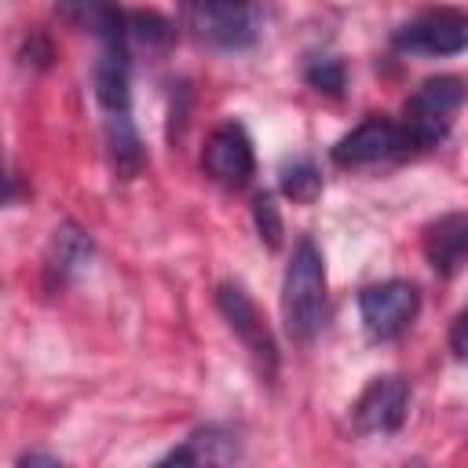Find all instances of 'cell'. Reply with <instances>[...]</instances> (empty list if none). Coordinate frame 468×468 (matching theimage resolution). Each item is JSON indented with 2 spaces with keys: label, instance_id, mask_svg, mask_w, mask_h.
Returning a JSON list of instances; mask_svg holds the SVG:
<instances>
[{
  "label": "cell",
  "instance_id": "obj_1",
  "mask_svg": "<svg viewBox=\"0 0 468 468\" xmlns=\"http://www.w3.org/2000/svg\"><path fill=\"white\" fill-rule=\"evenodd\" d=\"M95 102L102 110L106 146L113 157V168L121 176H132L143 165L139 132L132 121V77H128V22L106 29L99 37V58H95Z\"/></svg>",
  "mask_w": 468,
  "mask_h": 468
},
{
  "label": "cell",
  "instance_id": "obj_2",
  "mask_svg": "<svg viewBox=\"0 0 468 468\" xmlns=\"http://www.w3.org/2000/svg\"><path fill=\"white\" fill-rule=\"evenodd\" d=\"M282 318L292 340L307 344L325 318V263L311 238H300L282 278Z\"/></svg>",
  "mask_w": 468,
  "mask_h": 468
},
{
  "label": "cell",
  "instance_id": "obj_3",
  "mask_svg": "<svg viewBox=\"0 0 468 468\" xmlns=\"http://www.w3.org/2000/svg\"><path fill=\"white\" fill-rule=\"evenodd\" d=\"M183 26L208 48L241 51L260 37L256 0H179Z\"/></svg>",
  "mask_w": 468,
  "mask_h": 468
},
{
  "label": "cell",
  "instance_id": "obj_4",
  "mask_svg": "<svg viewBox=\"0 0 468 468\" xmlns=\"http://www.w3.org/2000/svg\"><path fill=\"white\" fill-rule=\"evenodd\" d=\"M468 99V88L461 77H431L424 80L410 102H406V117H402V132L410 139V150H428V146H439L457 117V110L464 106Z\"/></svg>",
  "mask_w": 468,
  "mask_h": 468
},
{
  "label": "cell",
  "instance_id": "obj_5",
  "mask_svg": "<svg viewBox=\"0 0 468 468\" xmlns=\"http://www.w3.org/2000/svg\"><path fill=\"white\" fill-rule=\"evenodd\" d=\"M391 44L402 55H424V58H450L468 51V15L464 11H420L410 22H402L391 37Z\"/></svg>",
  "mask_w": 468,
  "mask_h": 468
},
{
  "label": "cell",
  "instance_id": "obj_6",
  "mask_svg": "<svg viewBox=\"0 0 468 468\" xmlns=\"http://www.w3.org/2000/svg\"><path fill=\"white\" fill-rule=\"evenodd\" d=\"M420 311V292L413 282H377V285H366L362 296H358V314H362V325L373 340H391L399 336Z\"/></svg>",
  "mask_w": 468,
  "mask_h": 468
},
{
  "label": "cell",
  "instance_id": "obj_7",
  "mask_svg": "<svg viewBox=\"0 0 468 468\" xmlns=\"http://www.w3.org/2000/svg\"><path fill=\"white\" fill-rule=\"evenodd\" d=\"M402 154H410V139H406L402 124L388 121V117H366L358 128H351L333 146V161L340 168H373V165H388Z\"/></svg>",
  "mask_w": 468,
  "mask_h": 468
},
{
  "label": "cell",
  "instance_id": "obj_8",
  "mask_svg": "<svg viewBox=\"0 0 468 468\" xmlns=\"http://www.w3.org/2000/svg\"><path fill=\"white\" fill-rule=\"evenodd\" d=\"M201 168L212 183L227 186V190H241L252 172H256V154H252V139L238 121L219 124L201 150Z\"/></svg>",
  "mask_w": 468,
  "mask_h": 468
},
{
  "label": "cell",
  "instance_id": "obj_9",
  "mask_svg": "<svg viewBox=\"0 0 468 468\" xmlns=\"http://www.w3.org/2000/svg\"><path fill=\"white\" fill-rule=\"evenodd\" d=\"M406 410H410V384L395 373L373 377L355 402V424L362 435H391L402 428Z\"/></svg>",
  "mask_w": 468,
  "mask_h": 468
},
{
  "label": "cell",
  "instance_id": "obj_10",
  "mask_svg": "<svg viewBox=\"0 0 468 468\" xmlns=\"http://www.w3.org/2000/svg\"><path fill=\"white\" fill-rule=\"evenodd\" d=\"M216 303H219L227 325L234 329V336L249 347V355H252L260 366H267V373H274V362H278V355H274V340H271V333H267V325H263L256 303L249 300V292H245L241 285L227 282V285H219Z\"/></svg>",
  "mask_w": 468,
  "mask_h": 468
},
{
  "label": "cell",
  "instance_id": "obj_11",
  "mask_svg": "<svg viewBox=\"0 0 468 468\" xmlns=\"http://www.w3.org/2000/svg\"><path fill=\"white\" fill-rule=\"evenodd\" d=\"M424 256L435 274H453L468 260V212H450L435 219L424 234Z\"/></svg>",
  "mask_w": 468,
  "mask_h": 468
},
{
  "label": "cell",
  "instance_id": "obj_12",
  "mask_svg": "<svg viewBox=\"0 0 468 468\" xmlns=\"http://www.w3.org/2000/svg\"><path fill=\"white\" fill-rule=\"evenodd\" d=\"M238 457V439L227 428H201L179 450L165 457V464H227Z\"/></svg>",
  "mask_w": 468,
  "mask_h": 468
},
{
  "label": "cell",
  "instance_id": "obj_13",
  "mask_svg": "<svg viewBox=\"0 0 468 468\" xmlns=\"http://www.w3.org/2000/svg\"><path fill=\"white\" fill-rule=\"evenodd\" d=\"M62 7L66 18H73L77 26L91 29L95 37H102L106 29L121 26V11H117V0H55Z\"/></svg>",
  "mask_w": 468,
  "mask_h": 468
},
{
  "label": "cell",
  "instance_id": "obj_14",
  "mask_svg": "<svg viewBox=\"0 0 468 468\" xmlns=\"http://www.w3.org/2000/svg\"><path fill=\"white\" fill-rule=\"evenodd\" d=\"M282 190L292 197V201H311L318 190H322V176L318 168L307 161V157H296L282 168Z\"/></svg>",
  "mask_w": 468,
  "mask_h": 468
},
{
  "label": "cell",
  "instance_id": "obj_15",
  "mask_svg": "<svg viewBox=\"0 0 468 468\" xmlns=\"http://www.w3.org/2000/svg\"><path fill=\"white\" fill-rule=\"evenodd\" d=\"M88 252H91V245H88L77 230L62 227V230H55V260H51V271L66 274L69 267L84 263V260H88Z\"/></svg>",
  "mask_w": 468,
  "mask_h": 468
},
{
  "label": "cell",
  "instance_id": "obj_16",
  "mask_svg": "<svg viewBox=\"0 0 468 468\" xmlns=\"http://www.w3.org/2000/svg\"><path fill=\"white\" fill-rule=\"evenodd\" d=\"M307 84L318 88V91H329V95H340L344 91V66L336 58H314L307 66Z\"/></svg>",
  "mask_w": 468,
  "mask_h": 468
},
{
  "label": "cell",
  "instance_id": "obj_17",
  "mask_svg": "<svg viewBox=\"0 0 468 468\" xmlns=\"http://www.w3.org/2000/svg\"><path fill=\"white\" fill-rule=\"evenodd\" d=\"M256 227H260V238H267V245H278V234H282V219H278V205L271 194H260L256 197Z\"/></svg>",
  "mask_w": 468,
  "mask_h": 468
},
{
  "label": "cell",
  "instance_id": "obj_18",
  "mask_svg": "<svg viewBox=\"0 0 468 468\" xmlns=\"http://www.w3.org/2000/svg\"><path fill=\"white\" fill-rule=\"evenodd\" d=\"M450 351L461 362H468V311H461L457 322H453V329H450Z\"/></svg>",
  "mask_w": 468,
  "mask_h": 468
}]
</instances>
